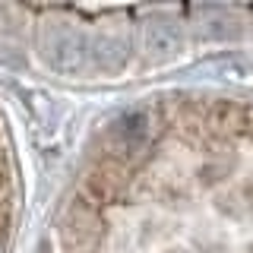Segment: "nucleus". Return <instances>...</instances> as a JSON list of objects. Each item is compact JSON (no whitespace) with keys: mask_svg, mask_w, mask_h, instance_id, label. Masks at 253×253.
<instances>
[{"mask_svg":"<svg viewBox=\"0 0 253 253\" xmlns=\"http://www.w3.org/2000/svg\"><path fill=\"white\" fill-rule=\"evenodd\" d=\"M6 174H3V158H0V253H3V225H6Z\"/></svg>","mask_w":253,"mask_h":253,"instance_id":"f257e3e1","label":"nucleus"}]
</instances>
